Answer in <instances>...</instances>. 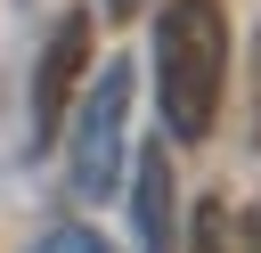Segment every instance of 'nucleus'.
<instances>
[{
  "mask_svg": "<svg viewBox=\"0 0 261 253\" xmlns=\"http://www.w3.org/2000/svg\"><path fill=\"white\" fill-rule=\"evenodd\" d=\"M228 82V24L220 0H171L155 16V98H163V139L196 147L220 114Z\"/></svg>",
  "mask_w": 261,
  "mask_h": 253,
  "instance_id": "1",
  "label": "nucleus"
},
{
  "mask_svg": "<svg viewBox=\"0 0 261 253\" xmlns=\"http://www.w3.org/2000/svg\"><path fill=\"white\" fill-rule=\"evenodd\" d=\"M122 122H130V65L106 57V73L90 82L82 98V122H73V196H106L122 180Z\"/></svg>",
  "mask_w": 261,
  "mask_h": 253,
  "instance_id": "2",
  "label": "nucleus"
},
{
  "mask_svg": "<svg viewBox=\"0 0 261 253\" xmlns=\"http://www.w3.org/2000/svg\"><path fill=\"white\" fill-rule=\"evenodd\" d=\"M90 73V8H65L41 41V65H33V139L49 147L73 114V82Z\"/></svg>",
  "mask_w": 261,
  "mask_h": 253,
  "instance_id": "3",
  "label": "nucleus"
},
{
  "mask_svg": "<svg viewBox=\"0 0 261 253\" xmlns=\"http://www.w3.org/2000/svg\"><path fill=\"white\" fill-rule=\"evenodd\" d=\"M139 253H179V196H171V139L139 155Z\"/></svg>",
  "mask_w": 261,
  "mask_h": 253,
  "instance_id": "4",
  "label": "nucleus"
},
{
  "mask_svg": "<svg viewBox=\"0 0 261 253\" xmlns=\"http://www.w3.org/2000/svg\"><path fill=\"white\" fill-rule=\"evenodd\" d=\"M237 237H245V220H237L228 204H196V237H188V253H237Z\"/></svg>",
  "mask_w": 261,
  "mask_h": 253,
  "instance_id": "5",
  "label": "nucleus"
},
{
  "mask_svg": "<svg viewBox=\"0 0 261 253\" xmlns=\"http://www.w3.org/2000/svg\"><path fill=\"white\" fill-rule=\"evenodd\" d=\"M33 253H106V245H98L90 229H49V237H41Z\"/></svg>",
  "mask_w": 261,
  "mask_h": 253,
  "instance_id": "6",
  "label": "nucleus"
},
{
  "mask_svg": "<svg viewBox=\"0 0 261 253\" xmlns=\"http://www.w3.org/2000/svg\"><path fill=\"white\" fill-rule=\"evenodd\" d=\"M253 139H261V33H253V122H245Z\"/></svg>",
  "mask_w": 261,
  "mask_h": 253,
  "instance_id": "7",
  "label": "nucleus"
},
{
  "mask_svg": "<svg viewBox=\"0 0 261 253\" xmlns=\"http://www.w3.org/2000/svg\"><path fill=\"white\" fill-rule=\"evenodd\" d=\"M139 8H147V0H106V16H139Z\"/></svg>",
  "mask_w": 261,
  "mask_h": 253,
  "instance_id": "8",
  "label": "nucleus"
},
{
  "mask_svg": "<svg viewBox=\"0 0 261 253\" xmlns=\"http://www.w3.org/2000/svg\"><path fill=\"white\" fill-rule=\"evenodd\" d=\"M237 253H261V245H245V237H237Z\"/></svg>",
  "mask_w": 261,
  "mask_h": 253,
  "instance_id": "9",
  "label": "nucleus"
}]
</instances>
